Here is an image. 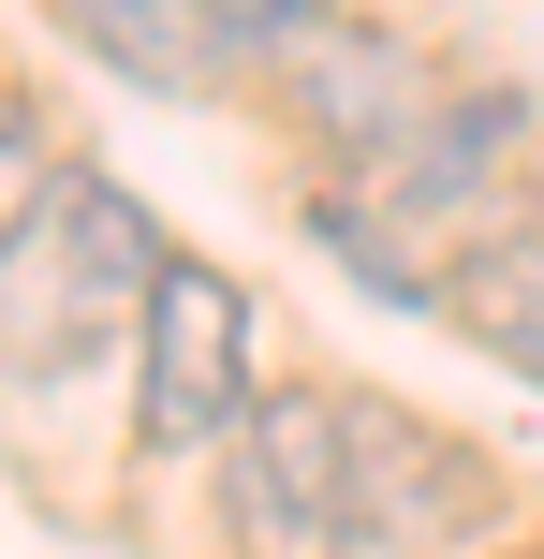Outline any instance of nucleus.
Listing matches in <instances>:
<instances>
[{"instance_id": "1", "label": "nucleus", "mask_w": 544, "mask_h": 559, "mask_svg": "<svg viewBox=\"0 0 544 559\" xmlns=\"http://www.w3.org/2000/svg\"><path fill=\"white\" fill-rule=\"evenodd\" d=\"M251 295H235V265L206 251H162V280H147L133 309V456L162 472V456L192 442H235V413H251Z\"/></svg>"}, {"instance_id": "8", "label": "nucleus", "mask_w": 544, "mask_h": 559, "mask_svg": "<svg viewBox=\"0 0 544 559\" xmlns=\"http://www.w3.org/2000/svg\"><path fill=\"white\" fill-rule=\"evenodd\" d=\"M59 177H74V163H59V118H45V104H0V265L45 236Z\"/></svg>"}, {"instance_id": "9", "label": "nucleus", "mask_w": 544, "mask_h": 559, "mask_svg": "<svg viewBox=\"0 0 544 559\" xmlns=\"http://www.w3.org/2000/svg\"><path fill=\"white\" fill-rule=\"evenodd\" d=\"M324 15H339V0H206V45L221 59H294Z\"/></svg>"}, {"instance_id": "4", "label": "nucleus", "mask_w": 544, "mask_h": 559, "mask_svg": "<svg viewBox=\"0 0 544 559\" xmlns=\"http://www.w3.org/2000/svg\"><path fill=\"white\" fill-rule=\"evenodd\" d=\"M486 501H500V472L457 442V427L353 397V545H398V559L457 545V531H486Z\"/></svg>"}, {"instance_id": "3", "label": "nucleus", "mask_w": 544, "mask_h": 559, "mask_svg": "<svg viewBox=\"0 0 544 559\" xmlns=\"http://www.w3.org/2000/svg\"><path fill=\"white\" fill-rule=\"evenodd\" d=\"M280 104H294V133L324 147V163H398L412 147V118H427V59H412V29H383V15H324L310 45L280 59Z\"/></svg>"}, {"instance_id": "2", "label": "nucleus", "mask_w": 544, "mask_h": 559, "mask_svg": "<svg viewBox=\"0 0 544 559\" xmlns=\"http://www.w3.org/2000/svg\"><path fill=\"white\" fill-rule=\"evenodd\" d=\"M221 531H235V559H353V397L280 383L235 413Z\"/></svg>"}, {"instance_id": "6", "label": "nucleus", "mask_w": 544, "mask_h": 559, "mask_svg": "<svg viewBox=\"0 0 544 559\" xmlns=\"http://www.w3.org/2000/svg\"><path fill=\"white\" fill-rule=\"evenodd\" d=\"M442 324L486 338V354L544 368V222H486L457 265H442Z\"/></svg>"}, {"instance_id": "10", "label": "nucleus", "mask_w": 544, "mask_h": 559, "mask_svg": "<svg viewBox=\"0 0 544 559\" xmlns=\"http://www.w3.org/2000/svg\"><path fill=\"white\" fill-rule=\"evenodd\" d=\"M486 559H544V545H486Z\"/></svg>"}, {"instance_id": "7", "label": "nucleus", "mask_w": 544, "mask_h": 559, "mask_svg": "<svg viewBox=\"0 0 544 559\" xmlns=\"http://www.w3.org/2000/svg\"><path fill=\"white\" fill-rule=\"evenodd\" d=\"M59 29H74L104 74H133V88H206V74H221L206 0H59Z\"/></svg>"}, {"instance_id": "5", "label": "nucleus", "mask_w": 544, "mask_h": 559, "mask_svg": "<svg viewBox=\"0 0 544 559\" xmlns=\"http://www.w3.org/2000/svg\"><path fill=\"white\" fill-rule=\"evenodd\" d=\"M516 147H530V104H516V88L427 104V118H412V147L368 177V206H398V222H457V206H486L500 177H516Z\"/></svg>"}]
</instances>
